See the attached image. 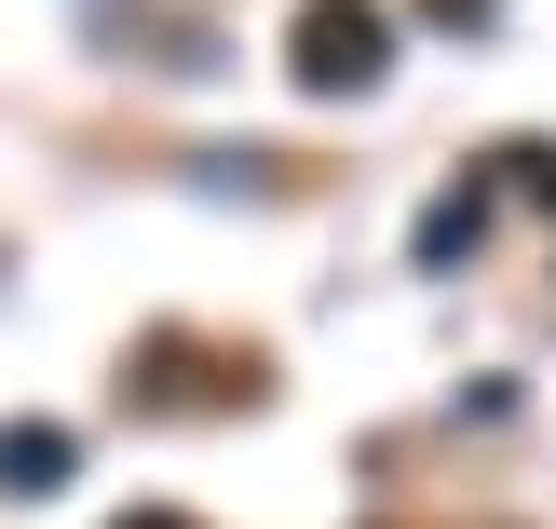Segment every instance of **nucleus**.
<instances>
[{
  "mask_svg": "<svg viewBox=\"0 0 556 529\" xmlns=\"http://www.w3.org/2000/svg\"><path fill=\"white\" fill-rule=\"evenodd\" d=\"M503 190H530V204H556V150H503Z\"/></svg>",
  "mask_w": 556,
  "mask_h": 529,
  "instance_id": "4",
  "label": "nucleus"
},
{
  "mask_svg": "<svg viewBox=\"0 0 556 529\" xmlns=\"http://www.w3.org/2000/svg\"><path fill=\"white\" fill-rule=\"evenodd\" d=\"M68 476H81L68 421H0V489H14V503H41V489H68Z\"/></svg>",
  "mask_w": 556,
  "mask_h": 529,
  "instance_id": "2",
  "label": "nucleus"
},
{
  "mask_svg": "<svg viewBox=\"0 0 556 529\" xmlns=\"http://www.w3.org/2000/svg\"><path fill=\"white\" fill-rule=\"evenodd\" d=\"M123 529H190V516H163V503H150V516H123Z\"/></svg>",
  "mask_w": 556,
  "mask_h": 529,
  "instance_id": "5",
  "label": "nucleus"
},
{
  "mask_svg": "<svg viewBox=\"0 0 556 529\" xmlns=\"http://www.w3.org/2000/svg\"><path fill=\"white\" fill-rule=\"evenodd\" d=\"M476 231H489V190L462 177V190H434V204H421V244H407V259H421V272H448V259H462Z\"/></svg>",
  "mask_w": 556,
  "mask_h": 529,
  "instance_id": "3",
  "label": "nucleus"
},
{
  "mask_svg": "<svg viewBox=\"0 0 556 529\" xmlns=\"http://www.w3.org/2000/svg\"><path fill=\"white\" fill-rule=\"evenodd\" d=\"M380 68H394V14L380 0H299V27H286L299 96H380Z\"/></svg>",
  "mask_w": 556,
  "mask_h": 529,
  "instance_id": "1",
  "label": "nucleus"
}]
</instances>
